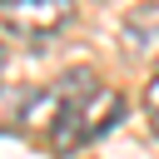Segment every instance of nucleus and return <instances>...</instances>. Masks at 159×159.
I'll return each instance as SVG.
<instances>
[{
	"mask_svg": "<svg viewBox=\"0 0 159 159\" xmlns=\"http://www.w3.org/2000/svg\"><path fill=\"white\" fill-rule=\"evenodd\" d=\"M119 119H124V94H119L114 84H99V80H94V84L65 109V119L50 129V149H55V154H75V149L94 144L99 134H109Z\"/></svg>",
	"mask_w": 159,
	"mask_h": 159,
	"instance_id": "nucleus-1",
	"label": "nucleus"
},
{
	"mask_svg": "<svg viewBox=\"0 0 159 159\" xmlns=\"http://www.w3.org/2000/svg\"><path fill=\"white\" fill-rule=\"evenodd\" d=\"M70 20H75V0H0V25L25 40H45Z\"/></svg>",
	"mask_w": 159,
	"mask_h": 159,
	"instance_id": "nucleus-2",
	"label": "nucleus"
},
{
	"mask_svg": "<svg viewBox=\"0 0 159 159\" xmlns=\"http://www.w3.org/2000/svg\"><path fill=\"white\" fill-rule=\"evenodd\" d=\"M124 45L134 55H159V0H144L124 15Z\"/></svg>",
	"mask_w": 159,
	"mask_h": 159,
	"instance_id": "nucleus-3",
	"label": "nucleus"
},
{
	"mask_svg": "<svg viewBox=\"0 0 159 159\" xmlns=\"http://www.w3.org/2000/svg\"><path fill=\"white\" fill-rule=\"evenodd\" d=\"M30 94H35V84H0V129H20L25 124Z\"/></svg>",
	"mask_w": 159,
	"mask_h": 159,
	"instance_id": "nucleus-4",
	"label": "nucleus"
},
{
	"mask_svg": "<svg viewBox=\"0 0 159 159\" xmlns=\"http://www.w3.org/2000/svg\"><path fill=\"white\" fill-rule=\"evenodd\" d=\"M144 114H149V124H154V134H159V70H154L149 84H144Z\"/></svg>",
	"mask_w": 159,
	"mask_h": 159,
	"instance_id": "nucleus-5",
	"label": "nucleus"
},
{
	"mask_svg": "<svg viewBox=\"0 0 159 159\" xmlns=\"http://www.w3.org/2000/svg\"><path fill=\"white\" fill-rule=\"evenodd\" d=\"M0 70H5V40H0Z\"/></svg>",
	"mask_w": 159,
	"mask_h": 159,
	"instance_id": "nucleus-6",
	"label": "nucleus"
}]
</instances>
